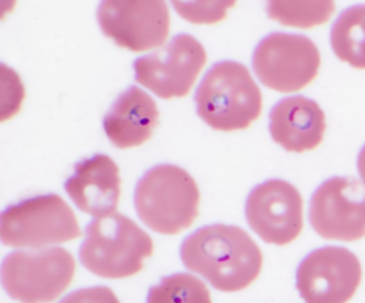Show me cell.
Wrapping results in <instances>:
<instances>
[{"mask_svg":"<svg viewBox=\"0 0 365 303\" xmlns=\"http://www.w3.org/2000/svg\"><path fill=\"white\" fill-rule=\"evenodd\" d=\"M356 166H358V172H359V176L365 185V145L362 147V149L359 151V155H358V161H356Z\"/></svg>","mask_w":365,"mask_h":303,"instance_id":"obj_21","label":"cell"},{"mask_svg":"<svg viewBox=\"0 0 365 303\" xmlns=\"http://www.w3.org/2000/svg\"><path fill=\"white\" fill-rule=\"evenodd\" d=\"M200 191L182 168L160 164L143 174L134 189V208L141 222L163 235H175L198 215Z\"/></svg>","mask_w":365,"mask_h":303,"instance_id":"obj_3","label":"cell"},{"mask_svg":"<svg viewBox=\"0 0 365 303\" xmlns=\"http://www.w3.org/2000/svg\"><path fill=\"white\" fill-rule=\"evenodd\" d=\"M73 255L60 246L14 250L1 262V285L20 303H50L71 283Z\"/></svg>","mask_w":365,"mask_h":303,"instance_id":"obj_6","label":"cell"},{"mask_svg":"<svg viewBox=\"0 0 365 303\" xmlns=\"http://www.w3.org/2000/svg\"><path fill=\"white\" fill-rule=\"evenodd\" d=\"M329 40L341 61L365 70V4L345 9L334 21Z\"/></svg>","mask_w":365,"mask_h":303,"instance_id":"obj_16","label":"cell"},{"mask_svg":"<svg viewBox=\"0 0 365 303\" xmlns=\"http://www.w3.org/2000/svg\"><path fill=\"white\" fill-rule=\"evenodd\" d=\"M205 61L202 44L192 36L180 33L163 48L138 57L133 65L138 84L168 100L188 94Z\"/></svg>","mask_w":365,"mask_h":303,"instance_id":"obj_8","label":"cell"},{"mask_svg":"<svg viewBox=\"0 0 365 303\" xmlns=\"http://www.w3.org/2000/svg\"><path fill=\"white\" fill-rule=\"evenodd\" d=\"M158 122L155 101L143 90L130 85L113 102L103 119L108 139L118 148L144 144Z\"/></svg>","mask_w":365,"mask_h":303,"instance_id":"obj_15","label":"cell"},{"mask_svg":"<svg viewBox=\"0 0 365 303\" xmlns=\"http://www.w3.org/2000/svg\"><path fill=\"white\" fill-rule=\"evenodd\" d=\"M312 229L324 239L354 242L365 236V185L352 176H332L312 193Z\"/></svg>","mask_w":365,"mask_h":303,"instance_id":"obj_9","label":"cell"},{"mask_svg":"<svg viewBox=\"0 0 365 303\" xmlns=\"http://www.w3.org/2000/svg\"><path fill=\"white\" fill-rule=\"evenodd\" d=\"M234 1H173L177 13L195 24H212L222 20Z\"/></svg>","mask_w":365,"mask_h":303,"instance_id":"obj_19","label":"cell"},{"mask_svg":"<svg viewBox=\"0 0 365 303\" xmlns=\"http://www.w3.org/2000/svg\"><path fill=\"white\" fill-rule=\"evenodd\" d=\"M97 20L104 36L131 51L161 46L170 30V11L163 0H104L97 7Z\"/></svg>","mask_w":365,"mask_h":303,"instance_id":"obj_11","label":"cell"},{"mask_svg":"<svg viewBox=\"0 0 365 303\" xmlns=\"http://www.w3.org/2000/svg\"><path fill=\"white\" fill-rule=\"evenodd\" d=\"M321 55L315 43L302 34L271 33L252 53V70L268 88L292 92L307 87L318 74Z\"/></svg>","mask_w":365,"mask_h":303,"instance_id":"obj_7","label":"cell"},{"mask_svg":"<svg viewBox=\"0 0 365 303\" xmlns=\"http://www.w3.org/2000/svg\"><path fill=\"white\" fill-rule=\"evenodd\" d=\"M153 248L147 232L128 216L114 212L87 223L78 257L88 272L100 277L123 279L143 269V260L153 255Z\"/></svg>","mask_w":365,"mask_h":303,"instance_id":"obj_4","label":"cell"},{"mask_svg":"<svg viewBox=\"0 0 365 303\" xmlns=\"http://www.w3.org/2000/svg\"><path fill=\"white\" fill-rule=\"evenodd\" d=\"M200 118L214 129H244L262 110L261 91L248 68L237 61L215 63L202 77L195 94Z\"/></svg>","mask_w":365,"mask_h":303,"instance_id":"obj_2","label":"cell"},{"mask_svg":"<svg viewBox=\"0 0 365 303\" xmlns=\"http://www.w3.org/2000/svg\"><path fill=\"white\" fill-rule=\"evenodd\" d=\"M332 1H275L267 3L269 18L288 27L311 28L324 24L334 13Z\"/></svg>","mask_w":365,"mask_h":303,"instance_id":"obj_18","label":"cell"},{"mask_svg":"<svg viewBox=\"0 0 365 303\" xmlns=\"http://www.w3.org/2000/svg\"><path fill=\"white\" fill-rule=\"evenodd\" d=\"M80 235L74 212L56 193L23 199L1 212L0 239L6 246L41 249L74 240Z\"/></svg>","mask_w":365,"mask_h":303,"instance_id":"obj_5","label":"cell"},{"mask_svg":"<svg viewBox=\"0 0 365 303\" xmlns=\"http://www.w3.org/2000/svg\"><path fill=\"white\" fill-rule=\"evenodd\" d=\"M58 303H120L115 293L107 286L77 289L64 296Z\"/></svg>","mask_w":365,"mask_h":303,"instance_id":"obj_20","label":"cell"},{"mask_svg":"<svg viewBox=\"0 0 365 303\" xmlns=\"http://www.w3.org/2000/svg\"><path fill=\"white\" fill-rule=\"evenodd\" d=\"M251 229L267 243L287 245L302 230V198L298 189L282 179H268L251 189L245 202Z\"/></svg>","mask_w":365,"mask_h":303,"instance_id":"obj_12","label":"cell"},{"mask_svg":"<svg viewBox=\"0 0 365 303\" xmlns=\"http://www.w3.org/2000/svg\"><path fill=\"white\" fill-rule=\"evenodd\" d=\"M147 303H211V296L197 276L173 273L148 289Z\"/></svg>","mask_w":365,"mask_h":303,"instance_id":"obj_17","label":"cell"},{"mask_svg":"<svg viewBox=\"0 0 365 303\" xmlns=\"http://www.w3.org/2000/svg\"><path fill=\"white\" fill-rule=\"evenodd\" d=\"M325 127L321 107L304 95L282 98L269 112L271 137L289 152L317 148L324 138Z\"/></svg>","mask_w":365,"mask_h":303,"instance_id":"obj_14","label":"cell"},{"mask_svg":"<svg viewBox=\"0 0 365 303\" xmlns=\"http://www.w3.org/2000/svg\"><path fill=\"white\" fill-rule=\"evenodd\" d=\"M182 265L220 292L250 286L262 269V253L252 238L235 225L201 226L180 246Z\"/></svg>","mask_w":365,"mask_h":303,"instance_id":"obj_1","label":"cell"},{"mask_svg":"<svg viewBox=\"0 0 365 303\" xmlns=\"http://www.w3.org/2000/svg\"><path fill=\"white\" fill-rule=\"evenodd\" d=\"M120 182L117 164L108 155L96 154L74 165L64 189L81 212L101 218L115 212Z\"/></svg>","mask_w":365,"mask_h":303,"instance_id":"obj_13","label":"cell"},{"mask_svg":"<svg viewBox=\"0 0 365 303\" xmlns=\"http://www.w3.org/2000/svg\"><path fill=\"white\" fill-rule=\"evenodd\" d=\"M361 277L359 259L342 246H322L309 252L295 275L297 290L305 303H346Z\"/></svg>","mask_w":365,"mask_h":303,"instance_id":"obj_10","label":"cell"}]
</instances>
